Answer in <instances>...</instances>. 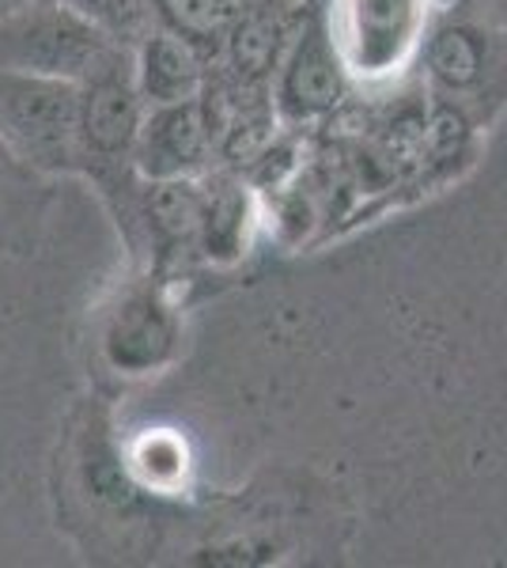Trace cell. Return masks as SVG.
<instances>
[{"instance_id": "cell-4", "label": "cell", "mask_w": 507, "mask_h": 568, "mask_svg": "<svg viewBox=\"0 0 507 568\" xmlns=\"http://www.w3.org/2000/svg\"><path fill=\"white\" fill-rule=\"evenodd\" d=\"M348 91H353V72L326 0H307L270 84L276 122H284V130L326 122L345 106Z\"/></svg>"}, {"instance_id": "cell-7", "label": "cell", "mask_w": 507, "mask_h": 568, "mask_svg": "<svg viewBox=\"0 0 507 568\" xmlns=\"http://www.w3.org/2000/svg\"><path fill=\"white\" fill-rule=\"evenodd\" d=\"M182 345V315L168 288L155 281H136L118 292L99 326V353L107 368L129 379L160 375Z\"/></svg>"}, {"instance_id": "cell-10", "label": "cell", "mask_w": 507, "mask_h": 568, "mask_svg": "<svg viewBox=\"0 0 507 568\" xmlns=\"http://www.w3.org/2000/svg\"><path fill=\"white\" fill-rule=\"evenodd\" d=\"M254 197L243 179L205 182V213H201L197 251L209 262H235L251 243Z\"/></svg>"}, {"instance_id": "cell-6", "label": "cell", "mask_w": 507, "mask_h": 568, "mask_svg": "<svg viewBox=\"0 0 507 568\" xmlns=\"http://www.w3.org/2000/svg\"><path fill=\"white\" fill-rule=\"evenodd\" d=\"M326 8L348 72L367 84L398 77L436 16V0H326Z\"/></svg>"}, {"instance_id": "cell-8", "label": "cell", "mask_w": 507, "mask_h": 568, "mask_svg": "<svg viewBox=\"0 0 507 568\" xmlns=\"http://www.w3.org/2000/svg\"><path fill=\"white\" fill-rule=\"evenodd\" d=\"M216 136H212L205 99L149 106L133 144V171L141 182L197 179L209 171Z\"/></svg>"}, {"instance_id": "cell-11", "label": "cell", "mask_w": 507, "mask_h": 568, "mask_svg": "<svg viewBox=\"0 0 507 568\" xmlns=\"http://www.w3.org/2000/svg\"><path fill=\"white\" fill-rule=\"evenodd\" d=\"M34 168L0 141V251L8 254H31L39 243L42 227V186Z\"/></svg>"}, {"instance_id": "cell-12", "label": "cell", "mask_w": 507, "mask_h": 568, "mask_svg": "<svg viewBox=\"0 0 507 568\" xmlns=\"http://www.w3.org/2000/svg\"><path fill=\"white\" fill-rule=\"evenodd\" d=\"M141 213L152 240L171 246H197L201 213H205V175L144 182Z\"/></svg>"}, {"instance_id": "cell-2", "label": "cell", "mask_w": 507, "mask_h": 568, "mask_svg": "<svg viewBox=\"0 0 507 568\" xmlns=\"http://www.w3.org/2000/svg\"><path fill=\"white\" fill-rule=\"evenodd\" d=\"M122 39L69 0H23L0 16V69L84 80Z\"/></svg>"}, {"instance_id": "cell-13", "label": "cell", "mask_w": 507, "mask_h": 568, "mask_svg": "<svg viewBox=\"0 0 507 568\" xmlns=\"http://www.w3.org/2000/svg\"><path fill=\"white\" fill-rule=\"evenodd\" d=\"M246 4L254 0H152L155 16L163 27L186 34L190 42H197L201 50H220L227 27L239 20Z\"/></svg>"}, {"instance_id": "cell-15", "label": "cell", "mask_w": 507, "mask_h": 568, "mask_svg": "<svg viewBox=\"0 0 507 568\" xmlns=\"http://www.w3.org/2000/svg\"><path fill=\"white\" fill-rule=\"evenodd\" d=\"M447 4L466 16H477V20H485V23L507 27V0H447Z\"/></svg>"}, {"instance_id": "cell-5", "label": "cell", "mask_w": 507, "mask_h": 568, "mask_svg": "<svg viewBox=\"0 0 507 568\" xmlns=\"http://www.w3.org/2000/svg\"><path fill=\"white\" fill-rule=\"evenodd\" d=\"M144 110L133 77V50L122 42L80 80V171L107 182L122 175V168H133V144L141 133Z\"/></svg>"}, {"instance_id": "cell-1", "label": "cell", "mask_w": 507, "mask_h": 568, "mask_svg": "<svg viewBox=\"0 0 507 568\" xmlns=\"http://www.w3.org/2000/svg\"><path fill=\"white\" fill-rule=\"evenodd\" d=\"M417 61L428 95L463 110L477 130L507 106V27L447 4L424 27Z\"/></svg>"}, {"instance_id": "cell-3", "label": "cell", "mask_w": 507, "mask_h": 568, "mask_svg": "<svg viewBox=\"0 0 507 568\" xmlns=\"http://www.w3.org/2000/svg\"><path fill=\"white\" fill-rule=\"evenodd\" d=\"M0 141L39 175L80 171V84L0 69Z\"/></svg>"}, {"instance_id": "cell-9", "label": "cell", "mask_w": 507, "mask_h": 568, "mask_svg": "<svg viewBox=\"0 0 507 568\" xmlns=\"http://www.w3.org/2000/svg\"><path fill=\"white\" fill-rule=\"evenodd\" d=\"M133 77L141 88V99L149 106L186 103V99H201L209 88L205 72V50L190 42L186 34L160 27L149 31L133 50Z\"/></svg>"}, {"instance_id": "cell-14", "label": "cell", "mask_w": 507, "mask_h": 568, "mask_svg": "<svg viewBox=\"0 0 507 568\" xmlns=\"http://www.w3.org/2000/svg\"><path fill=\"white\" fill-rule=\"evenodd\" d=\"M186 444L171 433H149L129 455V474L155 493H174L186 481Z\"/></svg>"}, {"instance_id": "cell-16", "label": "cell", "mask_w": 507, "mask_h": 568, "mask_svg": "<svg viewBox=\"0 0 507 568\" xmlns=\"http://www.w3.org/2000/svg\"><path fill=\"white\" fill-rule=\"evenodd\" d=\"M20 4H23V0H0V16L12 12V8H20Z\"/></svg>"}]
</instances>
